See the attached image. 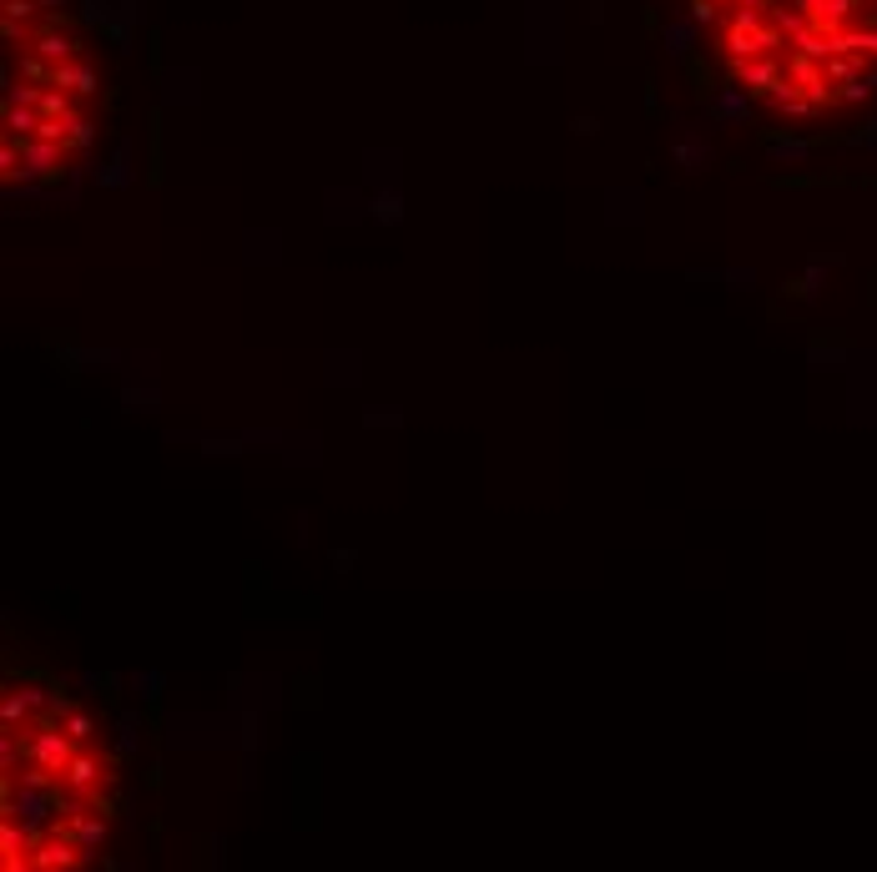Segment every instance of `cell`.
<instances>
[{"label": "cell", "mask_w": 877, "mask_h": 872, "mask_svg": "<svg viewBox=\"0 0 877 872\" xmlns=\"http://www.w3.org/2000/svg\"><path fill=\"white\" fill-rule=\"evenodd\" d=\"M61 726H66V732H71V742H76V746H86L91 742V732H96V726H91V716H86V711H76V706H66V711H61Z\"/></svg>", "instance_id": "obj_2"}, {"label": "cell", "mask_w": 877, "mask_h": 872, "mask_svg": "<svg viewBox=\"0 0 877 872\" xmlns=\"http://www.w3.org/2000/svg\"><path fill=\"white\" fill-rule=\"evenodd\" d=\"M691 21L716 31L726 66L772 61L782 86L766 106L792 121L877 91V0H691Z\"/></svg>", "instance_id": "obj_1"}]
</instances>
